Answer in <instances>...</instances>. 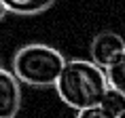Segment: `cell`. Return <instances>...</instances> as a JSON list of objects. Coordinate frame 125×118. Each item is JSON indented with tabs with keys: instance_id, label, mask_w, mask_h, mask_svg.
Instances as JSON below:
<instances>
[{
	"instance_id": "cell-1",
	"label": "cell",
	"mask_w": 125,
	"mask_h": 118,
	"mask_svg": "<svg viewBox=\"0 0 125 118\" xmlns=\"http://www.w3.org/2000/svg\"><path fill=\"white\" fill-rule=\"evenodd\" d=\"M53 86L57 91V97L68 108L85 110L98 105L108 82L104 67L93 63L91 59H66Z\"/></svg>"
},
{
	"instance_id": "cell-2",
	"label": "cell",
	"mask_w": 125,
	"mask_h": 118,
	"mask_svg": "<svg viewBox=\"0 0 125 118\" xmlns=\"http://www.w3.org/2000/svg\"><path fill=\"white\" fill-rule=\"evenodd\" d=\"M64 63H66V57L57 49L45 42H30L17 49V53L13 55L11 72L21 84L45 89L55 84Z\"/></svg>"
},
{
	"instance_id": "cell-3",
	"label": "cell",
	"mask_w": 125,
	"mask_h": 118,
	"mask_svg": "<svg viewBox=\"0 0 125 118\" xmlns=\"http://www.w3.org/2000/svg\"><path fill=\"white\" fill-rule=\"evenodd\" d=\"M125 51V38L117 32L104 30L93 36L91 44H89V59L100 67L110 66L112 61Z\"/></svg>"
},
{
	"instance_id": "cell-4",
	"label": "cell",
	"mask_w": 125,
	"mask_h": 118,
	"mask_svg": "<svg viewBox=\"0 0 125 118\" xmlns=\"http://www.w3.org/2000/svg\"><path fill=\"white\" fill-rule=\"evenodd\" d=\"M21 108V82L11 70L0 67V118H15Z\"/></svg>"
},
{
	"instance_id": "cell-5",
	"label": "cell",
	"mask_w": 125,
	"mask_h": 118,
	"mask_svg": "<svg viewBox=\"0 0 125 118\" xmlns=\"http://www.w3.org/2000/svg\"><path fill=\"white\" fill-rule=\"evenodd\" d=\"M55 0H2L7 13L21 15V17H34L49 11Z\"/></svg>"
},
{
	"instance_id": "cell-6",
	"label": "cell",
	"mask_w": 125,
	"mask_h": 118,
	"mask_svg": "<svg viewBox=\"0 0 125 118\" xmlns=\"http://www.w3.org/2000/svg\"><path fill=\"white\" fill-rule=\"evenodd\" d=\"M98 105L108 114V116L117 118V116H121L125 112V95L121 91H117V89H112V86H106V91L102 93Z\"/></svg>"
},
{
	"instance_id": "cell-7",
	"label": "cell",
	"mask_w": 125,
	"mask_h": 118,
	"mask_svg": "<svg viewBox=\"0 0 125 118\" xmlns=\"http://www.w3.org/2000/svg\"><path fill=\"white\" fill-rule=\"evenodd\" d=\"M104 74H106V82L108 86L117 89L125 95V51L119 55L110 66L104 67Z\"/></svg>"
},
{
	"instance_id": "cell-8",
	"label": "cell",
	"mask_w": 125,
	"mask_h": 118,
	"mask_svg": "<svg viewBox=\"0 0 125 118\" xmlns=\"http://www.w3.org/2000/svg\"><path fill=\"white\" fill-rule=\"evenodd\" d=\"M74 118H112V116H108L100 105H91V108H85V110H76Z\"/></svg>"
},
{
	"instance_id": "cell-9",
	"label": "cell",
	"mask_w": 125,
	"mask_h": 118,
	"mask_svg": "<svg viewBox=\"0 0 125 118\" xmlns=\"http://www.w3.org/2000/svg\"><path fill=\"white\" fill-rule=\"evenodd\" d=\"M7 17V8H4V4H2V0H0V21Z\"/></svg>"
},
{
	"instance_id": "cell-10",
	"label": "cell",
	"mask_w": 125,
	"mask_h": 118,
	"mask_svg": "<svg viewBox=\"0 0 125 118\" xmlns=\"http://www.w3.org/2000/svg\"><path fill=\"white\" fill-rule=\"evenodd\" d=\"M117 118H125V112H123V114H121V116H117Z\"/></svg>"
},
{
	"instance_id": "cell-11",
	"label": "cell",
	"mask_w": 125,
	"mask_h": 118,
	"mask_svg": "<svg viewBox=\"0 0 125 118\" xmlns=\"http://www.w3.org/2000/svg\"><path fill=\"white\" fill-rule=\"evenodd\" d=\"M0 67H4V66H2V59H0Z\"/></svg>"
}]
</instances>
